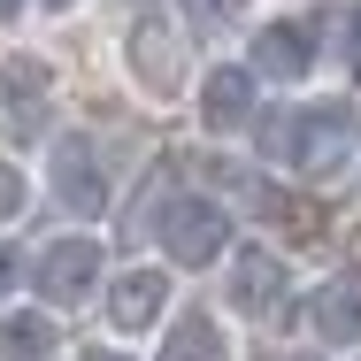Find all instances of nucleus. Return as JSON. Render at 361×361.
Here are the masks:
<instances>
[{"label": "nucleus", "mask_w": 361, "mask_h": 361, "mask_svg": "<svg viewBox=\"0 0 361 361\" xmlns=\"http://www.w3.org/2000/svg\"><path fill=\"white\" fill-rule=\"evenodd\" d=\"M354 108L346 100H300L285 116H269V161H285L292 177H338L354 161Z\"/></svg>", "instance_id": "f257e3e1"}, {"label": "nucleus", "mask_w": 361, "mask_h": 361, "mask_svg": "<svg viewBox=\"0 0 361 361\" xmlns=\"http://www.w3.org/2000/svg\"><path fill=\"white\" fill-rule=\"evenodd\" d=\"M154 238H161V254H169L177 269H208V262L231 254V216H223L208 192H177V200H161Z\"/></svg>", "instance_id": "f03ea898"}, {"label": "nucleus", "mask_w": 361, "mask_h": 361, "mask_svg": "<svg viewBox=\"0 0 361 361\" xmlns=\"http://www.w3.org/2000/svg\"><path fill=\"white\" fill-rule=\"evenodd\" d=\"M0 131L23 146L54 131V77H47L39 54H8L0 62Z\"/></svg>", "instance_id": "7ed1b4c3"}, {"label": "nucleus", "mask_w": 361, "mask_h": 361, "mask_svg": "<svg viewBox=\"0 0 361 361\" xmlns=\"http://www.w3.org/2000/svg\"><path fill=\"white\" fill-rule=\"evenodd\" d=\"M123 62H131V77H139L154 100H169V92H177V77H185L177 23H161V16H131V31H123Z\"/></svg>", "instance_id": "20e7f679"}, {"label": "nucleus", "mask_w": 361, "mask_h": 361, "mask_svg": "<svg viewBox=\"0 0 361 361\" xmlns=\"http://www.w3.org/2000/svg\"><path fill=\"white\" fill-rule=\"evenodd\" d=\"M47 185H54V200L70 208V216H100L108 208V177H100V146L92 139H54L47 154Z\"/></svg>", "instance_id": "39448f33"}, {"label": "nucleus", "mask_w": 361, "mask_h": 361, "mask_svg": "<svg viewBox=\"0 0 361 361\" xmlns=\"http://www.w3.org/2000/svg\"><path fill=\"white\" fill-rule=\"evenodd\" d=\"M31 285H39L47 307H77L85 292L100 285V246H92V238H54V246L31 262Z\"/></svg>", "instance_id": "423d86ee"}, {"label": "nucleus", "mask_w": 361, "mask_h": 361, "mask_svg": "<svg viewBox=\"0 0 361 361\" xmlns=\"http://www.w3.org/2000/svg\"><path fill=\"white\" fill-rule=\"evenodd\" d=\"M246 70H254V77H277V85H300V77L315 70V31H307V23H292V16L262 23V31H254Z\"/></svg>", "instance_id": "0eeeda50"}, {"label": "nucleus", "mask_w": 361, "mask_h": 361, "mask_svg": "<svg viewBox=\"0 0 361 361\" xmlns=\"http://www.w3.org/2000/svg\"><path fill=\"white\" fill-rule=\"evenodd\" d=\"M285 292H292V269L269 246H238V262H231V307L238 315H277Z\"/></svg>", "instance_id": "6e6552de"}, {"label": "nucleus", "mask_w": 361, "mask_h": 361, "mask_svg": "<svg viewBox=\"0 0 361 361\" xmlns=\"http://www.w3.org/2000/svg\"><path fill=\"white\" fill-rule=\"evenodd\" d=\"M254 85H262V77L238 70V62L208 70V85H200V123H208L216 139H238V131L254 123Z\"/></svg>", "instance_id": "1a4fd4ad"}, {"label": "nucleus", "mask_w": 361, "mask_h": 361, "mask_svg": "<svg viewBox=\"0 0 361 361\" xmlns=\"http://www.w3.org/2000/svg\"><path fill=\"white\" fill-rule=\"evenodd\" d=\"M161 307H169V277H161V269H123V277L108 285V323H116L123 338L154 331Z\"/></svg>", "instance_id": "9d476101"}, {"label": "nucleus", "mask_w": 361, "mask_h": 361, "mask_svg": "<svg viewBox=\"0 0 361 361\" xmlns=\"http://www.w3.org/2000/svg\"><path fill=\"white\" fill-rule=\"evenodd\" d=\"M307 323H315V338L323 346H361V277H331V285L307 300Z\"/></svg>", "instance_id": "9b49d317"}, {"label": "nucleus", "mask_w": 361, "mask_h": 361, "mask_svg": "<svg viewBox=\"0 0 361 361\" xmlns=\"http://www.w3.org/2000/svg\"><path fill=\"white\" fill-rule=\"evenodd\" d=\"M161 361H231V346L208 315H177V331L161 338Z\"/></svg>", "instance_id": "f8f14e48"}, {"label": "nucleus", "mask_w": 361, "mask_h": 361, "mask_svg": "<svg viewBox=\"0 0 361 361\" xmlns=\"http://www.w3.org/2000/svg\"><path fill=\"white\" fill-rule=\"evenodd\" d=\"M54 354V315H8L0 323V361H39Z\"/></svg>", "instance_id": "ddd939ff"}, {"label": "nucleus", "mask_w": 361, "mask_h": 361, "mask_svg": "<svg viewBox=\"0 0 361 361\" xmlns=\"http://www.w3.org/2000/svg\"><path fill=\"white\" fill-rule=\"evenodd\" d=\"M177 16H185L192 31H223V23L238 16V0H177Z\"/></svg>", "instance_id": "4468645a"}, {"label": "nucleus", "mask_w": 361, "mask_h": 361, "mask_svg": "<svg viewBox=\"0 0 361 361\" xmlns=\"http://www.w3.org/2000/svg\"><path fill=\"white\" fill-rule=\"evenodd\" d=\"M16 216H23V169L0 161V223H16Z\"/></svg>", "instance_id": "2eb2a0df"}, {"label": "nucleus", "mask_w": 361, "mask_h": 361, "mask_svg": "<svg viewBox=\"0 0 361 361\" xmlns=\"http://www.w3.org/2000/svg\"><path fill=\"white\" fill-rule=\"evenodd\" d=\"M16 285H23V254H16V246H0V300H8Z\"/></svg>", "instance_id": "dca6fc26"}, {"label": "nucleus", "mask_w": 361, "mask_h": 361, "mask_svg": "<svg viewBox=\"0 0 361 361\" xmlns=\"http://www.w3.org/2000/svg\"><path fill=\"white\" fill-rule=\"evenodd\" d=\"M346 54H354V70H361V8L346 16Z\"/></svg>", "instance_id": "f3484780"}, {"label": "nucleus", "mask_w": 361, "mask_h": 361, "mask_svg": "<svg viewBox=\"0 0 361 361\" xmlns=\"http://www.w3.org/2000/svg\"><path fill=\"white\" fill-rule=\"evenodd\" d=\"M85 361H123V354H116V346H92V354H85Z\"/></svg>", "instance_id": "a211bd4d"}, {"label": "nucleus", "mask_w": 361, "mask_h": 361, "mask_svg": "<svg viewBox=\"0 0 361 361\" xmlns=\"http://www.w3.org/2000/svg\"><path fill=\"white\" fill-rule=\"evenodd\" d=\"M16 8H23V0H0V23H8V16H16Z\"/></svg>", "instance_id": "6ab92c4d"}, {"label": "nucleus", "mask_w": 361, "mask_h": 361, "mask_svg": "<svg viewBox=\"0 0 361 361\" xmlns=\"http://www.w3.org/2000/svg\"><path fill=\"white\" fill-rule=\"evenodd\" d=\"M47 8H70V0H47Z\"/></svg>", "instance_id": "aec40b11"}]
</instances>
